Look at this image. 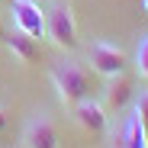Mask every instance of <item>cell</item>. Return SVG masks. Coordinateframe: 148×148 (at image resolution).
Listing matches in <instances>:
<instances>
[{
	"label": "cell",
	"mask_w": 148,
	"mask_h": 148,
	"mask_svg": "<svg viewBox=\"0 0 148 148\" xmlns=\"http://www.w3.org/2000/svg\"><path fill=\"white\" fill-rule=\"evenodd\" d=\"M48 77H52V84L58 90V100L64 106H74L84 97H90V77H87V71L77 61H55L52 71H48Z\"/></svg>",
	"instance_id": "obj_1"
},
{
	"label": "cell",
	"mask_w": 148,
	"mask_h": 148,
	"mask_svg": "<svg viewBox=\"0 0 148 148\" xmlns=\"http://www.w3.org/2000/svg\"><path fill=\"white\" fill-rule=\"evenodd\" d=\"M45 39H52L64 52H74L81 45L77 42V19H74V10L68 3H55L45 13Z\"/></svg>",
	"instance_id": "obj_2"
},
{
	"label": "cell",
	"mask_w": 148,
	"mask_h": 148,
	"mask_svg": "<svg viewBox=\"0 0 148 148\" xmlns=\"http://www.w3.org/2000/svg\"><path fill=\"white\" fill-rule=\"evenodd\" d=\"M87 64H90V71H97V74L106 81V77H116V74L126 71L129 58H126V52H122L119 45L100 39V42H93V45L87 48Z\"/></svg>",
	"instance_id": "obj_3"
},
{
	"label": "cell",
	"mask_w": 148,
	"mask_h": 148,
	"mask_svg": "<svg viewBox=\"0 0 148 148\" xmlns=\"http://www.w3.org/2000/svg\"><path fill=\"white\" fill-rule=\"evenodd\" d=\"M10 26L29 39H45V10L36 0H10Z\"/></svg>",
	"instance_id": "obj_4"
},
{
	"label": "cell",
	"mask_w": 148,
	"mask_h": 148,
	"mask_svg": "<svg viewBox=\"0 0 148 148\" xmlns=\"http://www.w3.org/2000/svg\"><path fill=\"white\" fill-rule=\"evenodd\" d=\"M23 148H58V129L48 113H32L23 126Z\"/></svg>",
	"instance_id": "obj_5"
},
{
	"label": "cell",
	"mask_w": 148,
	"mask_h": 148,
	"mask_svg": "<svg viewBox=\"0 0 148 148\" xmlns=\"http://www.w3.org/2000/svg\"><path fill=\"white\" fill-rule=\"evenodd\" d=\"M71 119L77 122L84 132H90V135H103V132H106V122H110L103 103L93 100V97H84L81 103H74V106H71Z\"/></svg>",
	"instance_id": "obj_6"
},
{
	"label": "cell",
	"mask_w": 148,
	"mask_h": 148,
	"mask_svg": "<svg viewBox=\"0 0 148 148\" xmlns=\"http://www.w3.org/2000/svg\"><path fill=\"white\" fill-rule=\"evenodd\" d=\"M135 100V90H132V81L126 77V71L116 74V77H106V87H103V110L110 113H122L129 103Z\"/></svg>",
	"instance_id": "obj_7"
},
{
	"label": "cell",
	"mask_w": 148,
	"mask_h": 148,
	"mask_svg": "<svg viewBox=\"0 0 148 148\" xmlns=\"http://www.w3.org/2000/svg\"><path fill=\"white\" fill-rule=\"evenodd\" d=\"M7 48H10V55H13L16 61H23V64H29V61L39 55V42L29 39L26 32L13 29V26H10V36H7Z\"/></svg>",
	"instance_id": "obj_8"
},
{
	"label": "cell",
	"mask_w": 148,
	"mask_h": 148,
	"mask_svg": "<svg viewBox=\"0 0 148 148\" xmlns=\"http://www.w3.org/2000/svg\"><path fill=\"white\" fill-rule=\"evenodd\" d=\"M122 122H126V148H148V129H145V122L135 113L122 116Z\"/></svg>",
	"instance_id": "obj_9"
},
{
	"label": "cell",
	"mask_w": 148,
	"mask_h": 148,
	"mask_svg": "<svg viewBox=\"0 0 148 148\" xmlns=\"http://www.w3.org/2000/svg\"><path fill=\"white\" fill-rule=\"evenodd\" d=\"M135 71H138V77H145L148 81V32L138 39V45H135Z\"/></svg>",
	"instance_id": "obj_10"
},
{
	"label": "cell",
	"mask_w": 148,
	"mask_h": 148,
	"mask_svg": "<svg viewBox=\"0 0 148 148\" xmlns=\"http://www.w3.org/2000/svg\"><path fill=\"white\" fill-rule=\"evenodd\" d=\"M132 113L145 122V129H148V90H142V93H135V100H132Z\"/></svg>",
	"instance_id": "obj_11"
},
{
	"label": "cell",
	"mask_w": 148,
	"mask_h": 148,
	"mask_svg": "<svg viewBox=\"0 0 148 148\" xmlns=\"http://www.w3.org/2000/svg\"><path fill=\"white\" fill-rule=\"evenodd\" d=\"M113 148H126V122H116V129H113Z\"/></svg>",
	"instance_id": "obj_12"
},
{
	"label": "cell",
	"mask_w": 148,
	"mask_h": 148,
	"mask_svg": "<svg viewBox=\"0 0 148 148\" xmlns=\"http://www.w3.org/2000/svg\"><path fill=\"white\" fill-rule=\"evenodd\" d=\"M7 129V106H0V132Z\"/></svg>",
	"instance_id": "obj_13"
},
{
	"label": "cell",
	"mask_w": 148,
	"mask_h": 148,
	"mask_svg": "<svg viewBox=\"0 0 148 148\" xmlns=\"http://www.w3.org/2000/svg\"><path fill=\"white\" fill-rule=\"evenodd\" d=\"M142 7H145V13H148V0H142Z\"/></svg>",
	"instance_id": "obj_14"
},
{
	"label": "cell",
	"mask_w": 148,
	"mask_h": 148,
	"mask_svg": "<svg viewBox=\"0 0 148 148\" xmlns=\"http://www.w3.org/2000/svg\"><path fill=\"white\" fill-rule=\"evenodd\" d=\"M36 3H48V0H36Z\"/></svg>",
	"instance_id": "obj_15"
}]
</instances>
